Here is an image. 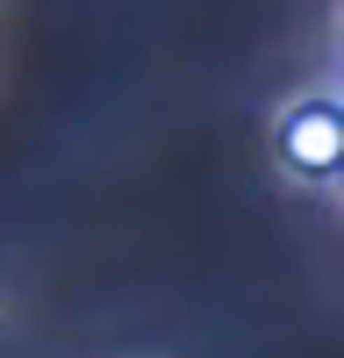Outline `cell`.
<instances>
[{
    "mask_svg": "<svg viewBox=\"0 0 344 358\" xmlns=\"http://www.w3.org/2000/svg\"><path fill=\"white\" fill-rule=\"evenodd\" d=\"M280 158L294 165L301 179H330L337 172V101H308V108H287L280 122Z\"/></svg>",
    "mask_w": 344,
    "mask_h": 358,
    "instance_id": "cell-1",
    "label": "cell"
}]
</instances>
